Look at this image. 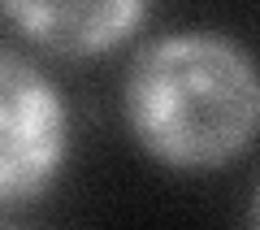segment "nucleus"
Returning a JSON list of instances; mask_svg holds the SVG:
<instances>
[{"label": "nucleus", "instance_id": "nucleus-1", "mask_svg": "<svg viewBox=\"0 0 260 230\" xmlns=\"http://www.w3.org/2000/svg\"><path fill=\"white\" fill-rule=\"evenodd\" d=\"M121 109L152 161L169 169H221L256 139V56L225 31H165L130 56Z\"/></svg>", "mask_w": 260, "mask_h": 230}, {"label": "nucleus", "instance_id": "nucleus-2", "mask_svg": "<svg viewBox=\"0 0 260 230\" xmlns=\"http://www.w3.org/2000/svg\"><path fill=\"white\" fill-rule=\"evenodd\" d=\"M70 161V104L61 87L18 52L0 44V209L30 204L61 178Z\"/></svg>", "mask_w": 260, "mask_h": 230}, {"label": "nucleus", "instance_id": "nucleus-3", "mask_svg": "<svg viewBox=\"0 0 260 230\" xmlns=\"http://www.w3.org/2000/svg\"><path fill=\"white\" fill-rule=\"evenodd\" d=\"M0 18L39 48H52L61 56H95L126 44L148 18V5L139 0H9L0 5Z\"/></svg>", "mask_w": 260, "mask_h": 230}, {"label": "nucleus", "instance_id": "nucleus-4", "mask_svg": "<svg viewBox=\"0 0 260 230\" xmlns=\"http://www.w3.org/2000/svg\"><path fill=\"white\" fill-rule=\"evenodd\" d=\"M0 230H13V226H0Z\"/></svg>", "mask_w": 260, "mask_h": 230}]
</instances>
